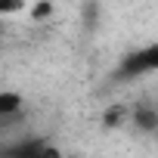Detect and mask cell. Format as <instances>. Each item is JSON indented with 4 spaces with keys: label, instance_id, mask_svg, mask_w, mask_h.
<instances>
[{
    "label": "cell",
    "instance_id": "cell-1",
    "mask_svg": "<svg viewBox=\"0 0 158 158\" xmlns=\"http://www.w3.org/2000/svg\"><path fill=\"white\" fill-rule=\"evenodd\" d=\"M152 71H158V40L130 50L118 65L121 81H133V77H143V74H152Z\"/></svg>",
    "mask_w": 158,
    "mask_h": 158
},
{
    "label": "cell",
    "instance_id": "cell-2",
    "mask_svg": "<svg viewBox=\"0 0 158 158\" xmlns=\"http://www.w3.org/2000/svg\"><path fill=\"white\" fill-rule=\"evenodd\" d=\"M0 158H62V149H56L53 143H47L40 136H28L16 146H6L0 152Z\"/></svg>",
    "mask_w": 158,
    "mask_h": 158
},
{
    "label": "cell",
    "instance_id": "cell-3",
    "mask_svg": "<svg viewBox=\"0 0 158 158\" xmlns=\"http://www.w3.org/2000/svg\"><path fill=\"white\" fill-rule=\"evenodd\" d=\"M130 124L136 130H143V133H152V130H158V112L152 106H146V102H136L133 115H130Z\"/></svg>",
    "mask_w": 158,
    "mask_h": 158
},
{
    "label": "cell",
    "instance_id": "cell-4",
    "mask_svg": "<svg viewBox=\"0 0 158 158\" xmlns=\"http://www.w3.org/2000/svg\"><path fill=\"white\" fill-rule=\"evenodd\" d=\"M130 115H133V106L115 102V106H109V109H106V115H102V127H106V130L124 127V121H130Z\"/></svg>",
    "mask_w": 158,
    "mask_h": 158
},
{
    "label": "cell",
    "instance_id": "cell-5",
    "mask_svg": "<svg viewBox=\"0 0 158 158\" xmlns=\"http://www.w3.org/2000/svg\"><path fill=\"white\" fill-rule=\"evenodd\" d=\"M19 112H22V96H19L16 90H3V93H0V118L10 121V118L19 115Z\"/></svg>",
    "mask_w": 158,
    "mask_h": 158
},
{
    "label": "cell",
    "instance_id": "cell-6",
    "mask_svg": "<svg viewBox=\"0 0 158 158\" xmlns=\"http://www.w3.org/2000/svg\"><path fill=\"white\" fill-rule=\"evenodd\" d=\"M47 16H53V3H37V6H31V19H47Z\"/></svg>",
    "mask_w": 158,
    "mask_h": 158
}]
</instances>
